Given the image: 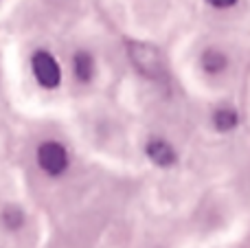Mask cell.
Wrapping results in <instances>:
<instances>
[{"mask_svg": "<svg viewBox=\"0 0 250 248\" xmlns=\"http://www.w3.org/2000/svg\"><path fill=\"white\" fill-rule=\"evenodd\" d=\"M31 70H33L35 82L42 88H46V90H53V88H57L62 83L60 64H57L55 57L48 51H44V48L33 53V57H31Z\"/></svg>", "mask_w": 250, "mask_h": 248, "instance_id": "cell-1", "label": "cell"}, {"mask_svg": "<svg viewBox=\"0 0 250 248\" xmlns=\"http://www.w3.org/2000/svg\"><path fill=\"white\" fill-rule=\"evenodd\" d=\"M38 165L42 167L46 174L60 176L68 167V152L62 143L57 141H44L38 147Z\"/></svg>", "mask_w": 250, "mask_h": 248, "instance_id": "cell-2", "label": "cell"}, {"mask_svg": "<svg viewBox=\"0 0 250 248\" xmlns=\"http://www.w3.org/2000/svg\"><path fill=\"white\" fill-rule=\"evenodd\" d=\"M73 73L82 83H88L95 77V57L88 51H77L73 55Z\"/></svg>", "mask_w": 250, "mask_h": 248, "instance_id": "cell-3", "label": "cell"}, {"mask_svg": "<svg viewBox=\"0 0 250 248\" xmlns=\"http://www.w3.org/2000/svg\"><path fill=\"white\" fill-rule=\"evenodd\" d=\"M147 156L160 167H169L173 161H176L173 147L167 143V141H160V139H154L149 145H147Z\"/></svg>", "mask_w": 250, "mask_h": 248, "instance_id": "cell-4", "label": "cell"}, {"mask_svg": "<svg viewBox=\"0 0 250 248\" xmlns=\"http://www.w3.org/2000/svg\"><path fill=\"white\" fill-rule=\"evenodd\" d=\"M200 64H202V68L207 70V73L217 75L226 68L229 60H226V55L222 51H217V48H207V51L202 53V57H200Z\"/></svg>", "mask_w": 250, "mask_h": 248, "instance_id": "cell-5", "label": "cell"}, {"mask_svg": "<svg viewBox=\"0 0 250 248\" xmlns=\"http://www.w3.org/2000/svg\"><path fill=\"white\" fill-rule=\"evenodd\" d=\"M213 121H215L217 130L226 132V130H233V127L237 125V114H235V110H230V108H222L215 112Z\"/></svg>", "mask_w": 250, "mask_h": 248, "instance_id": "cell-6", "label": "cell"}, {"mask_svg": "<svg viewBox=\"0 0 250 248\" xmlns=\"http://www.w3.org/2000/svg\"><path fill=\"white\" fill-rule=\"evenodd\" d=\"M2 220H4V224H7L9 228H18L22 224V213L16 209V207H7L4 213H2Z\"/></svg>", "mask_w": 250, "mask_h": 248, "instance_id": "cell-7", "label": "cell"}, {"mask_svg": "<svg viewBox=\"0 0 250 248\" xmlns=\"http://www.w3.org/2000/svg\"><path fill=\"white\" fill-rule=\"evenodd\" d=\"M207 2L215 9H229V7H233L237 0H207Z\"/></svg>", "mask_w": 250, "mask_h": 248, "instance_id": "cell-8", "label": "cell"}]
</instances>
